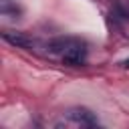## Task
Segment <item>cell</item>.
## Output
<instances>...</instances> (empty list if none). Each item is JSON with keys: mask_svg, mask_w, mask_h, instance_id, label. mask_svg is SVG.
Instances as JSON below:
<instances>
[{"mask_svg": "<svg viewBox=\"0 0 129 129\" xmlns=\"http://www.w3.org/2000/svg\"><path fill=\"white\" fill-rule=\"evenodd\" d=\"M97 125H99V121H97L95 113L85 107L69 109L62 115V119H58L54 123V127H97Z\"/></svg>", "mask_w": 129, "mask_h": 129, "instance_id": "6da1fadb", "label": "cell"}, {"mask_svg": "<svg viewBox=\"0 0 129 129\" xmlns=\"http://www.w3.org/2000/svg\"><path fill=\"white\" fill-rule=\"evenodd\" d=\"M79 44H85V42H83L81 38H77V36H58V38L48 40L44 46H46V50H48V52L64 54L67 50H71V48H75V46H79Z\"/></svg>", "mask_w": 129, "mask_h": 129, "instance_id": "7a4b0ae2", "label": "cell"}, {"mask_svg": "<svg viewBox=\"0 0 129 129\" xmlns=\"http://www.w3.org/2000/svg\"><path fill=\"white\" fill-rule=\"evenodd\" d=\"M2 38H4L6 42H10V44L18 46V48H26V50L36 48V40H34L30 34H26V32H12V30H4V32H2Z\"/></svg>", "mask_w": 129, "mask_h": 129, "instance_id": "3957f363", "label": "cell"}, {"mask_svg": "<svg viewBox=\"0 0 129 129\" xmlns=\"http://www.w3.org/2000/svg\"><path fill=\"white\" fill-rule=\"evenodd\" d=\"M85 58H87L85 44H79V46H75V48H71V50H67L62 54V62L69 64V67H81L85 62Z\"/></svg>", "mask_w": 129, "mask_h": 129, "instance_id": "277c9868", "label": "cell"}, {"mask_svg": "<svg viewBox=\"0 0 129 129\" xmlns=\"http://www.w3.org/2000/svg\"><path fill=\"white\" fill-rule=\"evenodd\" d=\"M0 12L2 16H8V18H20L22 6L16 4V0H0Z\"/></svg>", "mask_w": 129, "mask_h": 129, "instance_id": "5b68a950", "label": "cell"}, {"mask_svg": "<svg viewBox=\"0 0 129 129\" xmlns=\"http://www.w3.org/2000/svg\"><path fill=\"white\" fill-rule=\"evenodd\" d=\"M121 67H125V69H129V58H127V60H123V62H121Z\"/></svg>", "mask_w": 129, "mask_h": 129, "instance_id": "8992f818", "label": "cell"}]
</instances>
